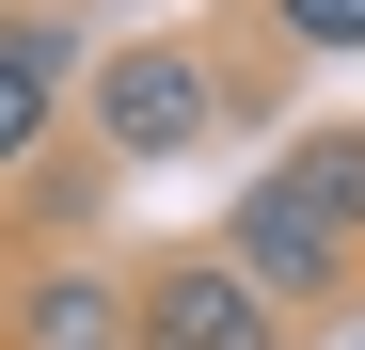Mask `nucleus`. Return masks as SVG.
<instances>
[{
	"instance_id": "f257e3e1",
	"label": "nucleus",
	"mask_w": 365,
	"mask_h": 350,
	"mask_svg": "<svg viewBox=\"0 0 365 350\" xmlns=\"http://www.w3.org/2000/svg\"><path fill=\"white\" fill-rule=\"evenodd\" d=\"M222 255L270 286L286 334L318 319V303H349V286H365V128H302V144H270V175L222 207Z\"/></svg>"
},
{
	"instance_id": "f03ea898",
	"label": "nucleus",
	"mask_w": 365,
	"mask_h": 350,
	"mask_svg": "<svg viewBox=\"0 0 365 350\" xmlns=\"http://www.w3.org/2000/svg\"><path fill=\"white\" fill-rule=\"evenodd\" d=\"M222 64L191 32H143V48H96V80H80V128H96V159H128V175H159V159H191L207 128H222Z\"/></svg>"
},
{
	"instance_id": "7ed1b4c3",
	"label": "nucleus",
	"mask_w": 365,
	"mask_h": 350,
	"mask_svg": "<svg viewBox=\"0 0 365 350\" xmlns=\"http://www.w3.org/2000/svg\"><path fill=\"white\" fill-rule=\"evenodd\" d=\"M128 350H286V319L222 239H175L128 271Z\"/></svg>"
},
{
	"instance_id": "20e7f679",
	"label": "nucleus",
	"mask_w": 365,
	"mask_h": 350,
	"mask_svg": "<svg viewBox=\"0 0 365 350\" xmlns=\"http://www.w3.org/2000/svg\"><path fill=\"white\" fill-rule=\"evenodd\" d=\"M80 80H96L80 16L64 0H16V16H0V175H32V144L80 111Z\"/></svg>"
},
{
	"instance_id": "39448f33",
	"label": "nucleus",
	"mask_w": 365,
	"mask_h": 350,
	"mask_svg": "<svg viewBox=\"0 0 365 350\" xmlns=\"http://www.w3.org/2000/svg\"><path fill=\"white\" fill-rule=\"evenodd\" d=\"M0 350H128V271H32L0 303Z\"/></svg>"
},
{
	"instance_id": "423d86ee",
	"label": "nucleus",
	"mask_w": 365,
	"mask_h": 350,
	"mask_svg": "<svg viewBox=\"0 0 365 350\" xmlns=\"http://www.w3.org/2000/svg\"><path fill=\"white\" fill-rule=\"evenodd\" d=\"M270 32L302 64H365V0H270Z\"/></svg>"
}]
</instances>
